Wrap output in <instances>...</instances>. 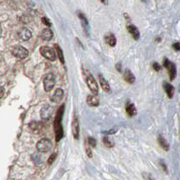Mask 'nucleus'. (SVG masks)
<instances>
[{
  "label": "nucleus",
  "mask_w": 180,
  "mask_h": 180,
  "mask_svg": "<svg viewBox=\"0 0 180 180\" xmlns=\"http://www.w3.org/2000/svg\"><path fill=\"white\" fill-rule=\"evenodd\" d=\"M63 111H64V105H62L56 112V116H55V122H54V128H55V133L56 142H59L63 138V125H62Z\"/></svg>",
  "instance_id": "f257e3e1"
},
{
  "label": "nucleus",
  "mask_w": 180,
  "mask_h": 180,
  "mask_svg": "<svg viewBox=\"0 0 180 180\" xmlns=\"http://www.w3.org/2000/svg\"><path fill=\"white\" fill-rule=\"evenodd\" d=\"M52 141L47 139V138H44V139H42L40 140L37 144H36V149L41 152V153H46L48 152L51 149H52Z\"/></svg>",
  "instance_id": "f03ea898"
},
{
  "label": "nucleus",
  "mask_w": 180,
  "mask_h": 180,
  "mask_svg": "<svg viewBox=\"0 0 180 180\" xmlns=\"http://www.w3.org/2000/svg\"><path fill=\"white\" fill-rule=\"evenodd\" d=\"M55 85V77L53 73H47L43 78V89L46 93L51 92Z\"/></svg>",
  "instance_id": "7ed1b4c3"
},
{
  "label": "nucleus",
  "mask_w": 180,
  "mask_h": 180,
  "mask_svg": "<svg viewBox=\"0 0 180 180\" xmlns=\"http://www.w3.org/2000/svg\"><path fill=\"white\" fill-rule=\"evenodd\" d=\"M40 53L43 57H46L49 61L54 62V61L56 60V52L49 46L40 47Z\"/></svg>",
  "instance_id": "20e7f679"
},
{
  "label": "nucleus",
  "mask_w": 180,
  "mask_h": 180,
  "mask_svg": "<svg viewBox=\"0 0 180 180\" xmlns=\"http://www.w3.org/2000/svg\"><path fill=\"white\" fill-rule=\"evenodd\" d=\"M86 82H87V85L90 89V91L92 92V93L94 94V95H97L98 93H99V87H98L97 81H95V79L93 78V76L92 74L87 75Z\"/></svg>",
  "instance_id": "39448f33"
},
{
  "label": "nucleus",
  "mask_w": 180,
  "mask_h": 180,
  "mask_svg": "<svg viewBox=\"0 0 180 180\" xmlns=\"http://www.w3.org/2000/svg\"><path fill=\"white\" fill-rule=\"evenodd\" d=\"M12 55L19 59H25L29 55V52L27 49L21 46H16L12 49Z\"/></svg>",
  "instance_id": "423d86ee"
},
{
  "label": "nucleus",
  "mask_w": 180,
  "mask_h": 180,
  "mask_svg": "<svg viewBox=\"0 0 180 180\" xmlns=\"http://www.w3.org/2000/svg\"><path fill=\"white\" fill-rule=\"evenodd\" d=\"M164 67H166L168 71V74H169V78L170 81H173L176 76V64L172 62H170L168 59L165 58L164 59Z\"/></svg>",
  "instance_id": "0eeeda50"
},
{
  "label": "nucleus",
  "mask_w": 180,
  "mask_h": 180,
  "mask_svg": "<svg viewBox=\"0 0 180 180\" xmlns=\"http://www.w3.org/2000/svg\"><path fill=\"white\" fill-rule=\"evenodd\" d=\"M17 37L19 38V40L26 42L32 38V32L26 27H22L17 32Z\"/></svg>",
  "instance_id": "6e6552de"
},
{
  "label": "nucleus",
  "mask_w": 180,
  "mask_h": 180,
  "mask_svg": "<svg viewBox=\"0 0 180 180\" xmlns=\"http://www.w3.org/2000/svg\"><path fill=\"white\" fill-rule=\"evenodd\" d=\"M52 114H53V108L50 105L46 104L42 107L41 111H40V115H41V118L43 120H49L52 117Z\"/></svg>",
  "instance_id": "1a4fd4ad"
},
{
  "label": "nucleus",
  "mask_w": 180,
  "mask_h": 180,
  "mask_svg": "<svg viewBox=\"0 0 180 180\" xmlns=\"http://www.w3.org/2000/svg\"><path fill=\"white\" fill-rule=\"evenodd\" d=\"M72 132L75 140L79 139L80 136V122L77 117H74L72 122Z\"/></svg>",
  "instance_id": "9d476101"
},
{
  "label": "nucleus",
  "mask_w": 180,
  "mask_h": 180,
  "mask_svg": "<svg viewBox=\"0 0 180 180\" xmlns=\"http://www.w3.org/2000/svg\"><path fill=\"white\" fill-rule=\"evenodd\" d=\"M63 95H64V93L63 91V89L58 88V89H56V91L55 92V93L52 95L51 101L53 102H55V103H59L63 99Z\"/></svg>",
  "instance_id": "9b49d317"
},
{
  "label": "nucleus",
  "mask_w": 180,
  "mask_h": 180,
  "mask_svg": "<svg viewBox=\"0 0 180 180\" xmlns=\"http://www.w3.org/2000/svg\"><path fill=\"white\" fill-rule=\"evenodd\" d=\"M127 29H128V33L131 34V36H132L135 40H139V39H140V34L139 29H138L136 26L133 25H128L127 26Z\"/></svg>",
  "instance_id": "f8f14e48"
},
{
  "label": "nucleus",
  "mask_w": 180,
  "mask_h": 180,
  "mask_svg": "<svg viewBox=\"0 0 180 180\" xmlns=\"http://www.w3.org/2000/svg\"><path fill=\"white\" fill-rule=\"evenodd\" d=\"M87 103H88L89 106H91V107H97L100 104V100L96 95L92 94V95H89L87 97Z\"/></svg>",
  "instance_id": "ddd939ff"
},
{
  "label": "nucleus",
  "mask_w": 180,
  "mask_h": 180,
  "mask_svg": "<svg viewBox=\"0 0 180 180\" xmlns=\"http://www.w3.org/2000/svg\"><path fill=\"white\" fill-rule=\"evenodd\" d=\"M99 81H100V83H101V86L102 88V90L105 92V93H111V86L109 84V82L106 81V79L103 77L102 74H99Z\"/></svg>",
  "instance_id": "4468645a"
},
{
  "label": "nucleus",
  "mask_w": 180,
  "mask_h": 180,
  "mask_svg": "<svg viewBox=\"0 0 180 180\" xmlns=\"http://www.w3.org/2000/svg\"><path fill=\"white\" fill-rule=\"evenodd\" d=\"M123 78H124V80H125V81H127L128 83H129V84H133L134 82H135V76H134V74L131 72V71H129L128 69H127V70H125V72H124V73H123Z\"/></svg>",
  "instance_id": "2eb2a0df"
},
{
  "label": "nucleus",
  "mask_w": 180,
  "mask_h": 180,
  "mask_svg": "<svg viewBox=\"0 0 180 180\" xmlns=\"http://www.w3.org/2000/svg\"><path fill=\"white\" fill-rule=\"evenodd\" d=\"M164 89H165V92L167 93V95L168 96L169 99H172L175 93V88L173 87V85H171L170 83L165 82L164 83Z\"/></svg>",
  "instance_id": "dca6fc26"
},
{
  "label": "nucleus",
  "mask_w": 180,
  "mask_h": 180,
  "mask_svg": "<svg viewBox=\"0 0 180 180\" xmlns=\"http://www.w3.org/2000/svg\"><path fill=\"white\" fill-rule=\"evenodd\" d=\"M53 37H54V33H53V31L50 28H46V29L43 30V32H42V38L44 41H50V40L53 39Z\"/></svg>",
  "instance_id": "f3484780"
},
{
  "label": "nucleus",
  "mask_w": 180,
  "mask_h": 180,
  "mask_svg": "<svg viewBox=\"0 0 180 180\" xmlns=\"http://www.w3.org/2000/svg\"><path fill=\"white\" fill-rule=\"evenodd\" d=\"M126 111H127L128 115L131 116V117H133L137 114V109H136V107H135V105L131 102H128L126 104Z\"/></svg>",
  "instance_id": "a211bd4d"
},
{
  "label": "nucleus",
  "mask_w": 180,
  "mask_h": 180,
  "mask_svg": "<svg viewBox=\"0 0 180 180\" xmlns=\"http://www.w3.org/2000/svg\"><path fill=\"white\" fill-rule=\"evenodd\" d=\"M158 142L159 146H160L164 150L167 151V150L169 149V143L167 142V140L164 137L161 136V135H160V136H158Z\"/></svg>",
  "instance_id": "6ab92c4d"
},
{
  "label": "nucleus",
  "mask_w": 180,
  "mask_h": 180,
  "mask_svg": "<svg viewBox=\"0 0 180 180\" xmlns=\"http://www.w3.org/2000/svg\"><path fill=\"white\" fill-rule=\"evenodd\" d=\"M78 16H79V18H80V20H81V25H82L84 31L87 32V31H88V27H89V23H88V20H87L86 16H85L82 13H79V14H78Z\"/></svg>",
  "instance_id": "aec40b11"
},
{
  "label": "nucleus",
  "mask_w": 180,
  "mask_h": 180,
  "mask_svg": "<svg viewBox=\"0 0 180 180\" xmlns=\"http://www.w3.org/2000/svg\"><path fill=\"white\" fill-rule=\"evenodd\" d=\"M106 43L109 44L110 46H115L117 43V39L115 37V35H113L112 34H110L109 35L106 36Z\"/></svg>",
  "instance_id": "412c9836"
},
{
  "label": "nucleus",
  "mask_w": 180,
  "mask_h": 180,
  "mask_svg": "<svg viewBox=\"0 0 180 180\" xmlns=\"http://www.w3.org/2000/svg\"><path fill=\"white\" fill-rule=\"evenodd\" d=\"M55 51H56V55H57V57L59 58L60 62L62 63H64V56H63V50L62 48L58 46V44H55Z\"/></svg>",
  "instance_id": "4be33fe9"
},
{
  "label": "nucleus",
  "mask_w": 180,
  "mask_h": 180,
  "mask_svg": "<svg viewBox=\"0 0 180 180\" xmlns=\"http://www.w3.org/2000/svg\"><path fill=\"white\" fill-rule=\"evenodd\" d=\"M29 127L33 131L38 132L39 129L42 128V123H40V122H32V123H30Z\"/></svg>",
  "instance_id": "5701e85b"
},
{
  "label": "nucleus",
  "mask_w": 180,
  "mask_h": 180,
  "mask_svg": "<svg viewBox=\"0 0 180 180\" xmlns=\"http://www.w3.org/2000/svg\"><path fill=\"white\" fill-rule=\"evenodd\" d=\"M103 143L108 148H112L114 146V143L111 140V139L109 137H104L103 138Z\"/></svg>",
  "instance_id": "b1692460"
},
{
  "label": "nucleus",
  "mask_w": 180,
  "mask_h": 180,
  "mask_svg": "<svg viewBox=\"0 0 180 180\" xmlns=\"http://www.w3.org/2000/svg\"><path fill=\"white\" fill-rule=\"evenodd\" d=\"M88 144L91 146L92 148H95L97 146V141L93 138H89L88 139Z\"/></svg>",
  "instance_id": "393cba45"
},
{
  "label": "nucleus",
  "mask_w": 180,
  "mask_h": 180,
  "mask_svg": "<svg viewBox=\"0 0 180 180\" xmlns=\"http://www.w3.org/2000/svg\"><path fill=\"white\" fill-rule=\"evenodd\" d=\"M85 151H86V154H87V156H88L90 158H93V152H92V149H91V146H90L88 143H87V145H86Z\"/></svg>",
  "instance_id": "a878e982"
},
{
  "label": "nucleus",
  "mask_w": 180,
  "mask_h": 180,
  "mask_svg": "<svg viewBox=\"0 0 180 180\" xmlns=\"http://www.w3.org/2000/svg\"><path fill=\"white\" fill-rule=\"evenodd\" d=\"M56 157H57V153H56V152L53 153V154H52V155L50 156V158H48V161H47L48 165H52V164H53V163L55 162V160Z\"/></svg>",
  "instance_id": "bb28decb"
},
{
  "label": "nucleus",
  "mask_w": 180,
  "mask_h": 180,
  "mask_svg": "<svg viewBox=\"0 0 180 180\" xmlns=\"http://www.w3.org/2000/svg\"><path fill=\"white\" fill-rule=\"evenodd\" d=\"M42 22H43V24H44V25H47V26H51V25H52L51 21H50L47 17H43V18H42Z\"/></svg>",
  "instance_id": "cd10ccee"
},
{
  "label": "nucleus",
  "mask_w": 180,
  "mask_h": 180,
  "mask_svg": "<svg viewBox=\"0 0 180 180\" xmlns=\"http://www.w3.org/2000/svg\"><path fill=\"white\" fill-rule=\"evenodd\" d=\"M143 177H144L145 180H155L154 177L150 174H148V173H144L143 174Z\"/></svg>",
  "instance_id": "c85d7f7f"
},
{
  "label": "nucleus",
  "mask_w": 180,
  "mask_h": 180,
  "mask_svg": "<svg viewBox=\"0 0 180 180\" xmlns=\"http://www.w3.org/2000/svg\"><path fill=\"white\" fill-rule=\"evenodd\" d=\"M153 69H154L156 72H158V71H160L161 66H160L158 63H153Z\"/></svg>",
  "instance_id": "c756f323"
},
{
  "label": "nucleus",
  "mask_w": 180,
  "mask_h": 180,
  "mask_svg": "<svg viewBox=\"0 0 180 180\" xmlns=\"http://www.w3.org/2000/svg\"><path fill=\"white\" fill-rule=\"evenodd\" d=\"M173 48L176 51H180V43H176L173 44Z\"/></svg>",
  "instance_id": "7c9ffc66"
},
{
  "label": "nucleus",
  "mask_w": 180,
  "mask_h": 180,
  "mask_svg": "<svg viewBox=\"0 0 180 180\" xmlns=\"http://www.w3.org/2000/svg\"><path fill=\"white\" fill-rule=\"evenodd\" d=\"M117 69H118V71H119V72H120V63H118V64H117Z\"/></svg>",
  "instance_id": "2f4dec72"
},
{
  "label": "nucleus",
  "mask_w": 180,
  "mask_h": 180,
  "mask_svg": "<svg viewBox=\"0 0 180 180\" xmlns=\"http://www.w3.org/2000/svg\"><path fill=\"white\" fill-rule=\"evenodd\" d=\"M100 1H101L102 3H103L104 5H106V4H107V1H106V0H100Z\"/></svg>",
  "instance_id": "473e14b6"
},
{
  "label": "nucleus",
  "mask_w": 180,
  "mask_h": 180,
  "mask_svg": "<svg viewBox=\"0 0 180 180\" xmlns=\"http://www.w3.org/2000/svg\"><path fill=\"white\" fill-rule=\"evenodd\" d=\"M141 1H142V2H145V1H146V0H141Z\"/></svg>",
  "instance_id": "72a5a7b5"
}]
</instances>
